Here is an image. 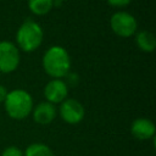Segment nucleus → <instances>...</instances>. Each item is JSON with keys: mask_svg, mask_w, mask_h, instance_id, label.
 Returning <instances> with one entry per match:
<instances>
[{"mask_svg": "<svg viewBox=\"0 0 156 156\" xmlns=\"http://www.w3.org/2000/svg\"><path fill=\"white\" fill-rule=\"evenodd\" d=\"M7 93H9V91L6 90V88H5L4 85L0 84V102H4V101H5Z\"/></svg>", "mask_w": 156, "mask_h": 156, "instance_id": "16", "label": "nucleus"}, {"mask_svg": "<svg viewBox=\"0 0 156 156\" xmlns=\"http://www.w3.org/2000/svg\"><path fill=\"white\" fill-rule=\"evenodd\" d=\"M132 0H107V2L113 7H124L127 6Z\"/></svg>", "mask_w": 156, "mask_h": 156, "instance_id": "15", "label": "nucleus"}, {"mask_svg": "<svg viewBox=\"0 0 156 156\" xmlns=\"http://www.w3.org/2000/svg\"><path fill=\"white\" fill-rule=\"evenodd\" d=\"M1 156H23V151L17 146H7L4 149Z\"/></svg>", "mask_w": 156, "mask_h": 156, "instance_id": "13", "label": "nucleus"}, {"mask_svg": "<svg viewBox=\"0 0 156 156\" xmlns=\"http://www.w3.org/2000/svg\"><path fill=\"white\" fill-rule=\"evenodd\" d=\"M20 51L15 44L7 40L0 41V72H13L20 65Z\"/></svg>", "mask_w": 156, "mask_h": 156, "instance_id": "5", "label": "nucleus"}, {"mask_svg": "<svg viewBox=\"0 0 156 156\" xmlns=\"http://www.w3.org/2000/svg\"><path fill=\"white\" fill-rule=\"evenodd\" d=\"M66 77H67V82H65V83L67 84V87H69V85H76V84L78 83V80H79V77H78L76 73L68 72Z\"/></svg>", "mask_w": 156, "mask_h": 156, "instance_id": "14", "label": "nucleus"}, {"mask_svg": "<svg viewBox=\"0 0 156 156\" xmlns=\"http://www.w3.org/2000/svg\"><path fill=\"white\" fill-rule=\"evenodd\" d=\"M33 119L39 123V124H49L51 123L57 113V110L55 107V105L48 102V101H43L39 102L33 110Z\"/></svg>", "mask_w": 156, "mask_h": 156, "instance_id": "9", "label": "nucleus"}, {"mask_svg": "<svg viewBox=\"0 0 156 156\" xmlns=\"http://www.w3.org/2000/svg\"><path fill=\"white\" fill-rule=\"evenodd\" d=\"M44 38L43 29L39 23H37L33 20H26L16 33V41L20 49L23 51L30 52L37 50Z\"/></svg>", "mask_w": 156, "mask_h": 156, "instance_id": "3", "label": "nucleus"}, {"mask_svg": "<svg viewBox=\"0 0 156 156\" xmlns=\"http://www.w3.org/2000/svg\"><path fill=\"white\" fill-rule=\"evenodd\" d=\"M6 113L13 119H23L29 116L33 110V99L30 94L23 89H15L7 93L4 101Z\"/></svg>", "mask_w": 156, "mask_h": 156, "instance_id": "2", "label": "nucleus"}, {"mask_svg": "<svg viewBox=\"0 0 156 156\" xmlns=\"http://www.w3.org/2000/svg\"><path fill=\"white\" fill-rule=\"evenodd\" d=\"M43 68L54 79L66 77L71 68V58L67 50L60 45L49 48L43 56Z\"/></svg>", "mask_w": 156, "mask_h": 156, "instance_id": "1", "label": "nucleus"}, {"mask_svg": "<svg viewBox=\"0 0 156 156\" xmlns=\"http://www.w3.org/2000/svg\"><path fill=\"white\" fill-rule=\"evenodd\" d=\"M155 124L149 118H136L132 122L130 126V133L135 139L139 140H147L150 138L155 136Z\"/></svg>", "mask_w": 156, "mask_h": 156, "instance_id": "8", "label": "nucleus"}, {"mask_svg": "<svg viewBox=\"0 0 156 156\" xmlns=\"http://www.w3.org/2000/svg\"><path fill=\"white\" fill-rule=\"evenodd\" d=\"M28 7L35 15H46L54 7V0H28Z\"/></svg>", "mask_w": 156, "mask_h": 156, "instance_id": "11", "label": "nucleus"}, {"mask_svg": "<svg viewBox=\"0 0 156 156\" xmlns=\"http://www.w3.org/2000/svg\"><path fill=\"white\" fill-rule=\"evenodd\" d=\"M135 43L139 49L144 52H152L156 48V39L155 35L149 30H140L136 33Z\"/></svg>", "mask_w": 156, "mask_h": 156, "instance_id": "10", "label": "nucleus"}, {"mask_svg": "<svg viewBox=\"0 0 156 156\" xmlns=\"http://www.w3.org/2000/svg\"><path fill=\"white\" fill-rule=\"evenodd\" d=\"M58 112H60L61 118L68 124H77L82 122L85 115L83 105L78 100L69 99V98H67L66 100L61 102Z\"/></svg>", "mask_w": 156, "mask_h": 156, "instance_id": "6", "label": "nucleus"}, {"mask_svg": "<svg viewBox=\"0 0 156 156\" xmlns=\"http://www.w3.org/2000/svg\"><path fill=\"white\" fill-rule=\"evenodd\" d=\"M68 87L62 79H51L44 88V96L48 102L55 105L67 99Z\"/></svg>", "mask_w": 156, "mask_h": 156, "instance_id": "7", "label": "nucleus"}, {"mask_svg": "<svg viewBox=\"0 0 156 156\" xmlns=\"http://www.w3.org/2000/svg\"><path fill=\"white\" fill-rule=\"evenodd\" d=\"M23 156H54V152L43 143H33L26 147Z\"/></svg>", "mask_w": 156, "mask_h": 156, "instance_id": "12", "label": "nucleus"}, {"mask_svg": "<svg viewBox=\"0 0 156 156\" xmlns=\"http://www.w3.org/2000/svg\"><path fill=\"white\" fill-rule=\"evenodd\" d=\"M54 1H56V2H57V1H58V4H60V2H61V1H65V0H54Z\"/></svg>", "mask_w": 156, "mask_h": 156, "instance_id": "17", "label": "nucleus"}, {"mask_svg": "<svg viewBox=\"0 0 156 156\" xmlns=\"http://www.w3.org/2000/svg\"><path fill=\"white\" fill-rule=\"evenodd\" d=\"M110 26L115 34L127 38L132 37L136 32L138 23L133 15L126 11H117L111 16Z\"/></svg>", "mask_w": 156, "mask_h": 156, "instance_id": "4", "label": "nucleus"}]
</instances>
